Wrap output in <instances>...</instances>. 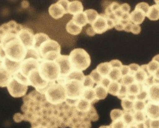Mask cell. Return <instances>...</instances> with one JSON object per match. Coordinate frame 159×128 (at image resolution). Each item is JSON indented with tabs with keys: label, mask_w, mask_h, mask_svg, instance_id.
<instances>
[{
	"label": "cell",
	"mask_w": 159,
	"mask_h": 128,
	"mask_svg": "<svg viewBox=\"0 0 159 128\" xmlns=\"http://www.w3.org/2000/svg\"><path fill=\"white\" fill-rule=\"evenodd\" d=\"M38 70L41 78L48 83H54L60 76L59 66L55 61L41 59L39 60Z\"/></svg>",
	"instance_id": "6da1fadb"
},
{
	"label": "cell",
	"mask_w": 159,
	"mask_h": 128,
	"mask_svg": "<svg viewBox=\"0 0 159 128\" xmlns=\"http://www.w3.org/2000/svg\"><path fill=\"white\" fill-rule=\"evenodd\" d=\"M63 86L66 95V102L70 106L75 105L83 91V82L75 79H65Z\"/></svg>",
	"instance_id": "7a4b0ae2"
},
{
	"label": "cell",
	"mask_w": 159,
	"mask_h": 128,
	"mask_svg": "<svg viewBox=\"0 0 159 128\" xmlns=\"http://www.w3.org/2000/svg\"><path fill=\"white\" fill-rule=\"evenodd\" d=\"M69 59L73 70L83 71L90 66V55L83 49H73L69 55Z\"/></svg>",
	"instance_id": "3957f363"
},
{
	"label": "cell",
	"mask_w": 159,
	"mask_h": 128,
	"mask_svg": "<svg viewBox=\"0 0 159 128\" xmlns=\"http://www.w3.org/2000/svg\"><path fill=\"white\" fill-rule=\"evenodd\" d=\"M47 101L52 105H56L66 101V95L65 88L62 85L58 83H52L44 93Z\"/></svg>",
	"instance_id": "277c9868"
},
{
	"label": "cell",
	"mask_w": 159,
	"mask_h": 128,
	"mask_svg": "<svg viewBox=\"0 0 159 128\" xmlns=\"http://www.w3.org/2000/svg\"><path fill=\"white\" fill-rule=\"evenodd\" d=\"M38 51L41 59L47 61H54L61 55V46L57 41L50 39L40 45Z\"/></svg>",
	"instance_id": "5b68a950"
},
{
	"label": "cell",
	"mask_w": 159,
	"mask_h": 128,
	"mask_svg": "<svg viewBox=\"0 0 159 128\" xmlns=\"http://www.w3.org/2000/svg\"><path fill=\"white\" fill-rule=\"evenodd\" d=\"M54 61L58 64L60 71V76L57 81L58 84L63 85L65 82L66 77L73 70L69 61V55H60Z\"/></svg>",
	"instance_id": "8992f818"
},
{
	"label": "cell",
	"mask_w": 159,
	"mask_h": 128,
	"mask_svg": "<svg viewBox=\"0 0 159 128\" xmlns=\"http://www.w3.org/2000/svg\"><path fill=\"white\" fill-rule=\"evenodd\" d=\"M29 85L36 88V91L41 94H44L48 87L52 83H48L40 77L38 69H33L27 76Z\"/></svg>",
	"instance_id": "52a82bcc"
},
{
	"label": "cell",
	"mask_w": 159,
	"mask_h": 128,
	"mask_svg": "<svg viewBox=\"0 0 159 128\" xmlns=\"http://www.w3.org/2000/svg\"><path fill=\"white\" fill-rule=\"evenodd\" d=\"M28 86L26 85L19 82L14 77H12L7 87L9 94L12 97L19 98L25 95L28 89Z\"/></svg>",
	"instance_id": "ba28073f"
},
{
	"label": "cell",
	"mask_w": 159,
	"mask_h": 128,
	"mask_svg": "<svg viewBox=\"0 0 159 128\" xmlns=\"http://www.w3.org/2000/svg\"><path fill=\"white\" fill-rule=\"evenodd\" d=\"M17 37L27 50L33 48L34 34L32 30L24 26L17 34Z\"/></svg>",
	"instance_id": "9c48e42d"
},
{
	"label": "cell",
	"mask_w": 159,
	"mask_h": 128,
	"mask_svg": "<svg viewBox=\"0 0 159 128\" xmlns=\"http://www.w3.org/2000/svg\"><path fill=\"white\" fill-rule=\"evenodd\" d=\"M39 61L33 58L25 59L21 63L18 72L27 78L29 73L33 69H39Z\"/></svg>",
	"instance_id": "30bf717a"
},
{
	"label": "cell",
	"mask_w": 159,
	"mask_h": 128,
	"mask_svg": "<svg viewBox=\"0 0 159 128\" xmlns=\"http://www.w3.org/2000/svg\"><path fill=\"white\" fill-rule=\"evenodd\" d=\"M91 25L96 34L105 33L107 30H108L105 14L98 15V18L91 24Z\"/></svg>",
	"instance_id": "8fae6325"
},
{
	"label": "cell",
	"mask_w": 159,
	"mask_h": 128,
	"mask_svg": "<svg viewBox=\"0 0 159 128\" xmlns=\"http://www.w3.org/2000/svg\"><path fill=\"white\" fill-rule=\"evenodd\" d=\"M144 112L149 119L159 120V103L149 101L145 105Z\"/></svg>",
	"instance_id": "7c38bea8"
},
{
	"label": "cell",
	"mask_w": 159,
	"mask_h": 128,
	"mask_svg": "<svg viewBox=\"0 0 159 128\" xmlns=\"http://www.w3.org/2000/svg\"><path fill=\"white\" fill-rule=\"evenodd\" d=\"M48 11L51 17L56 20L61 18L65 14H66L65 9L58 2L55 4H52L49 7Z\"/></svg>",
	"instance_id": "4fadbf2b"
},
{
	"label": "cell",
	"mask_w": 159,
	"mask_h": 128,
	"mask_svg": "<svg viewBox=\"0 0 159 128\" xmlns=\"http://www.w3.org/2000/svg\"><path fill=\"white\" fill-rule=\"evenodd\" d=\"M130 14V21L134 24L140 25L143 23L146 17L143 11L135 9Z\"/></svg>",
	"instance_id": "5bb4252c"
},
{
	"label": "cell",
	"mask_w": 159,
	"mask_h": 128,
	"mask_svg": "<svg viewBox=\"0 0 159 128\" xmlns=\"http://www.w3.org/2000/svg\"><path fill=\"white\" fill-rule=\"evenodd\" d=\"M83 11V5L81 1H73L72 2H69L68 5V13L74 15Z\"/></svg>",
	"instance_id": "9a60e30c"
},
{
	"label": "cell",
	"mask_w": 159,
	"mask_h": 128,
	"mask_svg": "<svg viewBox=\"0 0 159 128\" xmlns=\"http://www.w3.org/2000/svg\"><path fill=\"white\" fill-rule=\"evenodd\" d=\"M75 106L76 109L81 113H87L91 108L92 104L86 99L81 97L77 100Z\"/></svg>",
	"instance_id": "2e32d148"
},
{
	"label": "cell",
	"mask_w": 159,
	"mask_h": 128,
	"mask_svg": "<svg viewBox=\"0 0 159 128\" xmlns=\"http://www.w3.org/2000/svg\"><path fill=\"white\" fill-rule=\"evenodd\" d=\"M148 95L150 101L159 103V84L152 85L148 87Z\"/></svg>",
	"instance_id": "e0dca14e"
},
{
	"label": "cell",
	"mask_w": 159,
	"mask_h": 128,
	"mask_svg": "<svg viewBox=\"0 0 159 128\" xmlns=\"http://www.w3.org/2000/svg\"><path fill=\"white\" fill-rule=\"evenodd\" d=\"M12 77L9 72L3 68H0V87H7Z\"/></svg>",
	"instance_id": "ac0fdd59"
},
{
	"label": "cell",
	"mask_w": 159,
	"mask_h": 128,
	"mask_svg": "<svg viewBox=\"0 0 159 128\" xmlns=\"http://www.w3.org/2000/svg\"><path fill=\"white\" fill-rule=\"evenodd\" d=\"M50 39V37L45 33H37L34 35L33 48L38 51L40 45L46 41L49 40Z\"/></svg>",
	"instance_id": "d6986e66"
},
{
	"label": "cell",
	"mask_w": 159,
	"mask_h": 128,
	"mask_svg": "<svg viewBox=\"0 0 159 128\" xmlns=\"http://www.w3.org/2000/svg\"><path fill=\"white\" fill-rule=\"evenodd\" d=\"M81 98L85 99L90 103L98 101L96 99L94 88H84L83 91L81 95Z\"/></svg>",
	"instance_id": "ffe728a7"
},
{
	"label": "cell",
	"mask_w": 159,
	"mask_h": 128,
	"mask_svg": "<svg viewBox=\"0 0 159 128\" xmlns=\"http://www.w3.org/2000/svg\"><path fill=\"white\" fill-rule=\"evenodd\" d=\"M72 21L75 24H76V25L79 26L81 28H83L84 26L88 24L87 17H86V15H85L84 11H82V12L79 13L78 14L74 15L73 16Z\"/></svg>",
	"instance_id": "44dd1931"
},
{
	"label": "cell",
	"mask_w": 159,
	"mask_h": 128,
	"mask_svg": "<svg viewBox=\"0 0 159 128\" xmlns=\"http://www.w3.org/2000/svg\"><path fill=\"white\" fill-rule=\"evenodd\" d=\"M66 30L67 32L69 33V34L76 36V35L79 34L81 32V31L83 30V28L76 25V24H75L74 22H73L71 20L70 21H69V22L67 23V24L66 25Z\"/></svg>",
	"instance_id": "7402d4cb"
},
{
	"label": "cell",
	"mask_w": 159,
	"mask_h": 128,
	"mask_svg": "<svg viewBox=\"0 0 159 128\" xmlns=\"http://www.w3.org/2000/svg\"><path fill=\"white\" fill-rule=\"evenodd\" d=\"M94 90L96 95V99L98 101L105 99L108 93L107 89L104 88L100 84L97 85L94 87Z\"/></svg>",
	"instance_id": "603a6c76"
},
{
	"label": "cell",
	"mask_w": 159,
	"mask_h": 128,
	"mask_svg": "<svg viewBox=\"0 0 159 128\" xmlns=\"http://www.w3.org/2000/svg\"><path fill=\"white\" fill-rule=\"evenodd\" d=\"M148 18L152 21L158 20L159 18V7L157 5H153L149 7L148 11L146 15Z\"/></svg>",
	"instance_id": "cb8c5ba5"
},
{
	"label": "cell",
	"mask_w": 159,
	"mask_h": 128,
	"mask_svg": "<svg viewBox=\"0 0 159 128\" xmlns=\"http://www.w3.org/2000/svg\"><path fill=\"white\" fill-rule=\"evenodd\" d=\"M150 75L148 73L145 72L144 70L141 69V68L139 70H138L137 72L134 73V75L135 82L140 84H144L146 79Z\"/></svg>",
	"instance_id": "d4e9b609"
},
{
	"label": "cell",
	"mask_w": 159,
	"mask_h": 128,
	"mask_svg": "<svg viewBox=\"0 0 159 128\" xmlns=\"http://www.w3.org/2000/svg\"><path fill=\"white\" fill-rule=\"evenodd\" d=\"M96 69L101 74L102 77H108L109 73L111 69V67L109 62H103L100 64Z\"/></svg>",
	"instance_id": "484cf974"
},
{
	"label": "cell",
	"mask_w": 159,
	"mask_h": 128,
	"mask_svg": "<svg viewBox=\"0 0 159 128\" xmlns=\"http://www.w3.org/2000/svg\"><path fill=\"white\" fill-rule=\"evenodd\" d=\"M108 77L110 80L113 82H118L120 80L122 76L120 68H112L109 73Z\"/></svg>",
	"instance_id": "4316f807"
},
{
	"label": "cell",
	"mask_w": 159,
	"mask_h": 128,
	"mask_svg": "<svg viewBox=\"0 0 159 128\" xmlns=\"http://www.w3.org/2000/svg\"><path fill=\"white\" fill-rule=\"evenodd\" d=\"M140 90H141V84H138L136 82H134L132 84L127 86L128 95H129L136 96L138 95Z\"/></svg>",
	"instance_id": "83f0119b"
},
{
	"label": "cell",
	"mask_w": 159,
	"mask_h": 128,
	"mask_svg": "<svg viewBox=\"0 0 159 128\" xmlns=\"http://www.w3.org/2000/svg\"><path fill=\"white\" fill-rule=\"evenodd\" d=\"M84 12L87 17V22L90 25L96 20L98 15V11L94 9H88Z\"/></svg>",
	"instance_id": "f1b7e54d"
},
{
	"label": "cell",
	"mask_w": 159,
	"mask_h": 128,
	"mask_svg": "<svg viewBox=\"0 0 159 128\" xmlns=\"http://www.w3.org/2000/svg\"><path fill=\"white\" fill-rule=\"evenodd\" d=\"M121 86V84L118 82L112 81L111 83L109 85L108 88H107L108 93L115 96H117L120 89Z\"/></svg>",
	"instance_id": "f546056e"
},
{
	"label": "cell",
	"mask_w": 159,
	"mask_h": 128,
	"mask_svg": "<svg viewBox=\"0 0 159 128\" xmlns=\"http://www.w3.org/2000/svg\"><path fill=\"white\" fill-rule=\"evenodd\" d=\"M159 61H156L152 59V61L147 65V69L149 74L153 75V74L159 70Z\"/></svg>",
	"instance_id": "4dcf8cb0"
},
{
	"label": "cell",
	"mask_w": 159,
	"mask_h": 128,
	"mask_svg": "<svg viewBox=\"0 0 159 128\" xmlns=\"http://www.w3.org/2000/svg\"><path fill=\"white\" fill-rule=\"evenodd\" d=\"M134 121L138 123H143L146 119V114L144 111H135L133 113Z\"/></svg>",
	"instance_id": "1f68e13d"
},
{
	"label": "cell",
	"mask_w": 159,
	"mask_h": 128,
	"mask_svg": "<svg viewBox=\"0 0 159 128\" xmlns=\"http://www.w3.org/2000/svg\"><path fill=\"white\" fill-rule=\"evenodd\" d=\"M134 101L127 98L121 100V106L125 112H130L134 109Z\"/></svg>",
	"instance_id": "d6a6232c"
},
{
	"label": "cell",
	"mask_w": 159,
	"mask_h": 128,
	"mask_svg": "<svg viewBox=\"0 0 159 128\" xmlns=\"http://www.w3.org/2000/svg\"><path fill=\"white\" fill-rule=\"evenodd\" d=\"M121 119L126 125H130L133 124L134 122L133 113L130 112H124Z\"/></svg>",
	"instance_id": "836d02e7"
},
{
	"label": "cell",
	"mask_w": 159,
	"mask_h": 128,
	"mask_svg": "<svg viewBox=\"0 0 159 128\" xmlns=\"http://www.w3.org/2000/svg\"><path fill=\"white\" fill-rule=\"evenodd\" d=\"M135 82L134 75L131 74H127L121 77V84L125 85L126 86H128L129 85L132 84Z\"/></svg>",
	"instance_id": "e575fe53"
},
{
	"label": "cell",
	"mask_w": 159,
	"mask_h": 128,
	"mask_svg": "<svg viewBox=\"0 0 159 128\" xmlns=\"http://www.w3.org/2000/svg\"><path fill=\"white\" fill-rule=\"evenodd\" d=\"M124 111L120 109L112 110L111 112V118L113 121H116L118 120H120L123 117Z\"/></svg>",
	"instance_id": "d590c367"
},
{
	"label": "cell",
	"mask_w": 159,
	"mask_h": 128,
	"mask_svg": "<svg viewBox=\"0 0 159 128\" xmlns=\"http://www.w3.org/2000/svg\"><path fill=\"white\" fill-rule=\"evenodd\" d=\"M146 104L145 101L136 99L134 103V111H144Z\"/></svg>",
	"instance_id": "8d00e7d4"
},
{
	"label": "cell",
	"mask_w": 159,
	"mask_h": 128,
	"mask_svg": "<svg viewBox=\"0 0 159 128\" xmlns=\"http://www.w3.org/2000/svg\"><path fill=\"white\" fill-rule=\"evenodd\" d=\"M90 77L93 81L94 83L97 84H100L102 77L101 76V74L98 72L97 70L94 69L90 73Z\"/></svg>",
	"instance_id": "74e56055"
},
{
	"label": "cell",
	"mask_w": 159,
	"mask_h": 128,
	"mask_svg": "<svg viewBox=\"0 0 159 128\" xmlns=\"http://www.w3.org/2000/svg\"><path fill=\"white\" fill-rule=\"evenodd\" d=\"M84 88H93L94 86V82L91 78L89 75L84 76L83 81Z\"/></svg>",
	"instance_id": "f35d334b"
},
{
	"label": "cell",
	"mask_w": 159,
	"mask_h": 128,
	"mask_svg": "<svg viewBox=\"0 0 159 128\" xmlns=\"http://www.w3.org/2000/svg\"><path fill=\"white\" fill-rule=\"evenodd\" d=\"M135 9H139V10L141 11H143L145 15H147V13L149 9V5L147 2H142L137 4V5L135 7Z\"/></svg>",
	"instance_id": "ab89813d"
},
{
	"label": "cell",
	"mask_w": 159,
	"mask_h": 128,
	"mask_svg": "<svg viewBox=\"0 0 159 128\" xmlns=\"http://www.w3.org/2000/svg\"><path fill=\"white\" fill-rule=\"evenodd\" d=\"M128 95V91H127V86L121 84L119 94L117 95V97L121 100L123 99H125Z\"/></svg>",
	"instance_id": "60d3db41"
},
{
	"label": "cell",
	"mask_w": 159,
	"mask_h": 128,
	"mask_svg": "<svg viewBox=\"0 0 159 128\" xmlns=\"http://www.w3.org/2000/svg\"><path fill=\"white\" fill-rule=\"evenodd\" d=\"M126 125L122 119L118 120L116 121H113L110 125L111 128H125Z\"/></svg>",
	"instance_id": "b9f144b4"
},
{
	"label": "cell",
	"mask_w": 159,
	"mask_h": 128,
	"mask_svg": "<svg viewBox=\"0 0 159 128\" xmlns=\"http://www.w3.org/2000/svg\"><path fill=\"white\" fill-rule=\"evenodd\" d=\"M128 67L129 69V74L131 75H134V73L140 69V66H139L137 64H131Z\"/></svg>",
	"instance_id": "7bdbcfd3"
},
{
	"label": "cell",
	"mask_w": 159,
	"mask_h": 128,
	"mask_svg": "<svg viewBox=\"0 0 159 128\" xmlns=\"http://www.w3.org/2000/svg\"><path fill=\"white\" fill-rule=\"evenodd\" d=\"M109 62V64L111 67V69L112 68H120L123 65L122 62L118 60H113Z\"/></svg>",
	"instance_id": "ee69618b"
},
{
	"label": "cell",
	"mask_w": 159,
	"mask_h": 128,
	"mask_svg": "<svg viewBox=\"0 0 159 128\" xmlns=\"http://www.w3.org/2000/svg\"><path fill=\"white\" fill-rule=\"evenodd\" d=\"M120 9L123 13H129L130 10V5L127 3H124L120 5Z\"/></svg>",
	"instance_id": "f6af8a7d"
},
{
	"label": "cell",
	"mask_w": 159,
	"mask_h": 128,
	"mask_svg": "<svg viewBox=\"0 0 159 128\" xmlns=\"http://www.w3.org/2000/svg\"><path fill=\"white\" fill-rule=\"evenodd\" d=\"M111 81L109 80L108 77H102V80H101V82L100 83V84L102 85V86H104V88H108L109 85L111 83Z\"/></svg>",
	"instance_id": "bcb514c9"
},
{
	"label": "cell",
	"mask_w": 159,
	"mask_h": 128,
	"mask_svg": "<svg viewBox=\"0 0 159 128\" xmlns=\"http://www.w3.org/2000/svg\"><path fill=\"white\" fill-rule=\"evenodd\" d=\"M141 29L140 26L139 25H136V24H134L132 25V28H131V30L130 32L134 33V34H138L140 33L141 32Z\"/></svg>",
	"instance_id": "7dc6e473"
},
{
	"label": "cell",
	"mask_w": 159,
	"mask_h": 128,
	"mask_svg": "<svg viewBox=\"0 0 159 128\" xmlns=\"http://www.w3.org/2000/svg\"><path fill=\"white\" fill-rule=\"evenodd\" d=\"M120 72H121V76L123 77L124 76H126L127 74H129V67L127 65H122V66L120 68Z\"/></svg>",
	"instance_id": "c3c4849f"
},
{
	"label": "cell",
	"mask_w": 159,
	"mask_h": 128,
	"mask_svg": "<svg viewBox=\"0 0 159 128\" xmlns=\"http://www.w3.org/2000/svg\"><path fill=\"white\" fill-rule=\"evenodd\" d=\"M58 3L61 5L62 6L64 7V8L65 9V11L66 14L68 13V5H69V1H66V0H60V1H57Z\"/></svg>",
	"instance_id": "681fc988"
},
{
	"label": "cell",
	"mask_w": 159,
	"mask_h": 128,
	"mask_svg": "<svg viewBox=\"0 0 159 128\" xmlns=\"http://www.w3.org/2000/svg\"><path fill=\"white\" fill-rule=\"evenodd\" d=\"M109 7L111 8L112 12L114 13L117 9H119L120 5L119 3L116 2H113L110 5H109Z\"/></svg>",
	"instance_id": "f907efd6"
},
{
	"label": "cell",
	"mask_w": 159,
	"mask_h": 128,
	"mask_svg": "<svg viewBox=\"0 0 159 128\" xmlns=\"http://www.w3.org/2000/svg\"><path fill=\"white\" fill-rule=\"evenodd\" d=\"M105 16H106V20H107V22L108 28V29H111L113 28V27H115L116 22H115L113 20H111V18H108L107 15H105Z\"/></svg>",
	"instance_id": "816d5d0a"
},
{
	"label": "cell",
	"mask_w": 159,
	"mask_h": 128,
	"mask_svg": "<svg viewBox=\"0 0 159 128\" xmlns=\"http://www.w3.org/2000/svg\"><path fill=\"white\" fill-rule=\"evenodd\" d=\"M13 120L16 122H20L21 121L24 120V116L21 114L16 113L15 114V116H14Z\"/></svg>",
	"instance_id": "f5cc1de1"
},
{
	"label": "cell",
	"mask_w": 159,
	"mask_h": 128,
	"mask_svg": "<svg viewBox=\"0 0 159 128\" xmlns=\"http://www.w3.org/2000/svg\"><path fill=\"white\" fill-rule=\"evenodd\" d=\"M150 128H159V120H151Z\"/></svg>",
	"instance_id": "db71d44e"
},
{
	"label": "cell",
	"mask_w": 159,
	"mask_h": 128,
	"mask_svg": "<svg viewBox=\"0 0 159 128\" xmlns=\"http://www.w3.org/2000/svg\"><path fill=\"white\" fill-rule=\"evenodd\" d=\"M86 33L87 35L89 36H94L96 34V33L94 31V30L93 29V28L92 27H88L87 30H86Z\"/></svg>",
	"instance_id": "11a10c76"
},
{
	"label": "cell",
	"mask_w": 159,
	"mask_h": 128,
	"mask_svg": "<svg viewBox=\"0 0 159 128\" xmlns=\"http://www.w3.org/2000/svg\"><path fill=\"white\" fill-rule=\"evenodd\" d=\"M115 27L116 30H119V31L123 30H124V26L123 24H121V23L119 22V20H118V21L116 22V24H115Z\"/></svg>",
	"instance_id": "9f6ffc18"
},
{
	"label": "cell",
	"mask_w": 159,
	"mask_h": 128,
	"mask_svg": "<svg viewBox=\"0 0 159 128\" xmlns=\"http://www.w3.org/2000/svg\"><path fill=\"white\" fill-rule=\"evenodd\" d=\"M132 25H133V24H132V22H131V21L128 22L127 25H125V26H124V30H125V32H130Z\"/></svg>",
	"instance_id": "6f0895ef"
},
{
	"label": "cell",
	"mask_w": 159,
	"mask_h": 128,
	"mask_svg": "<svg viewBox=\"0 0 159 128\" xmlns=\"http://www.w3.org/2000/svg\"><path fill=\"white\" fill-rule=\"evenodd\" d=\"M151 120L149 118L145 119L144 122H143L145 128H150V124H151Z\"/></svg>",
	"instance_id": "680465c9"
},
{
	"label": "cell",
	"mask_w": 159,
	"mask_h": 128,
	"mask_svg": "<svg viewBox=\"0 0 159 128\" xmlns=\"http://www.w3.org/2000/svg\"><path fill=\"white\" fill-rule=\"evenodd\" d=\"M120 19H122L124 20H130V14L129 13H123V15Z\"/></svg>",
	"instance_id": "91938a15"
},
{
	"label": "cell",
	"mask_w": 159,
	"mask_h": 128,
	"mask_svg": "<svg viewBox=\"0 0 159 128\" xmlns=\"http://www.w3.org/2000/svg\"><path fill=\"white\" fill-rule=\"evenodd\" d=\"M21 6L22 7H24V8H26L29 6V2L26 1H24L22 2Z\"/></svg>",
	"instance_id": "94428289"
},
{
	"label": "cell",
	"mask_w": 159,
	"mask_h": 128,
	"mask_svg": "<svg viewBox=\"0 0 159 128\" xmlns=\"http://www.w3.org/2000/svg\"><path fill=\"white\" fill-rule=\"evenodd\" d=\"M136 125L137 128H145L143 122V123H138V124H136Z\"/></svg>",
	"instance_id": "6125c7cd"
},
{
	"label": "cell",
	"mask_w": 159,
	"mask_h": 128,
	"mask_svg": "<svg viewBox=\"0 0 159 128\" xmlns=\"http://www.w3.org/2000/svg\"><path fill=\"white\" fill-rule=\"evenodd\" d=\"M3 67H4V61H3V59L0 57V68H3Z\"/></svg>",
	"instance_id": "be15d7a7"
},
{
	"label": "cell",
	"mask_w": 159,
	"mask_h": 128,
	"mask_svg": "<svg viewBox=\"0 0 159 128\" xmlns=\"http://www.w3.org/2000/svg\"><path fill=\"white\" fill-rule=\"evenodd\" d=\"M127 128H137V126H136V125L132 124L130 125H128Z\"/></svg>",
	"instance_id": "e7e4bbea"
},
{
	"label": "cell",
	"mask_w": 159,
	"mask_h": 128,
	"mask_svg": "<svg viewBox=\"0 0 159 128\" xmlns=\"http://www.w3.org/2000/svg\"><path fill=\"white\" fill-rule=\"evenodd\" d=\"M99 128H111L110 126H101Z\"/></svg>",
	"instance_id": "03108f58"
}]
</instances>
